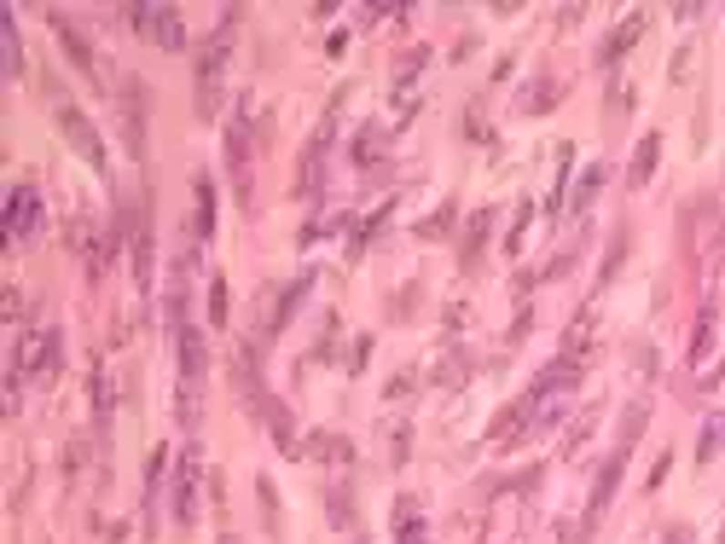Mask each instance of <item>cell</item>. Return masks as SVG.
<instances>
[{"mask_svg": "<svg viewBox=\"0 0 725 544\" xmlns=\"http://www.w3.org/2000/svg\"><path fill=\"white\" fill-rule=\"evenodd\" d=\"M656 163H661V134H644L638 151H633V174H627V180H633V186H650Z\"/></svg>", "mask_w": 725, "mask_h": 544, "instance_id": "19", "label": "cell"}, {"mask_svg": "<svg viewBox=\"0 0 725 544\" xmlns=\"http://www.w3.org/2000/svg\"><path fill=\"white\" fill-rule=\"evenodd\" d=\"M46 24H53V35H58V46H65V53H70V64H76V70H82L87 76V82L93 87H105L99 82V76H105V64H99V53H93V46H87V35H82V29H76L70 18H65V12H46Z\"/></svg>", "mask_w": 725, "mask_h": 544, "instance_id": "6", "label": "cell"}, {"mask_svg": "<svg viewBox=\"0 0 725 544\" xmlns=\"http://www.w3.org/2000/svg\"><path fill=\"white\" fill-rule=\"evenodd\" d=\"M0 46H6V82H18L24 76V35H18V18H0Z\"/></svg>", "mask_w": 725, "mask_h": 544, "instance_id": "20", "label": "cell"}, {"mask_svg": "<svg viewBox=\"0 0 725 544\" xmlns=\"http://www.w3.org/2000/svg\"><path fill=\"white\" fill-rule=\"evenodd\" d=\"M128 24L139 35H151L163 53H186V18L175 6H128Z\"/></svg>", "mask_w": 725, "mask_h": 544, "instance_id": "4", "label": "cell"}, {"mask_svg": "<svg viewBox=\"0 0 725 544\" xmlns=\"http://www.w3.org/2000/svg\"><path fill=\"white\" fill-rule=\"evenodd\" d=\"M308 284H313V278L302 272V278H296L291 290L279 296V307H273V318H267V330H285V325H291V318H296V307H302V296H308Z\"/></svg>", "mask_w": 725, "mask_h": 544, "instance_id": "21", "label": "cell"}, {"mask_svg": "<svg viewBox=\"0 0 725 544\" xmlns=\"http://www.w3.org/2000/svg\"><path fill=\"white\" fill-rule=\"evenodd\" d=\"M714 446H720V428H702V452H697V458L708 463V458H714Z\"/></svg>", "mask_w": 725, "mask_h": 544, "instance_id": "39", "label": "cell"}, {"mask_svg": "<svg viewBox=\"0 0 725 544\" xmlns=\"http://www.w3.org/2000/svg\"><path fill=\"white\" fill-rule=\"evenodd\" d=\"M0 307H6V318H24V296H18V290H12V284H6V296H0Z\"/></svg>", "mask_w": 725, "mask_h": 544, "instance_id": "37", "label": "cell"}, {"mask_svg": "<svg viewBox=\"0 0 725 544\" xmlns=\"http://www.w3.org/2000/svg\"><path fill=\"white\" fill-rule=\"evenodd\" d=\"M406 446H413V428H395V452H389V463H406V458H413V452H406Z\"/></svg>", "mask_w": 725, "mask_h": 544, "instance_id": "35", "label": "cell"}, {"mask_svg": "<svg viewBox=\"0 0 725 544\" xmlns=\"http://www.w3.org/2000/svg\"><path fill=\"white\" fill-rule=\"evenodd\" d=\"M668 544H690V527H668Z\"/></svg>", "mask_w": 725, "mask_h": 544, "instance_id": "40", "label": "cell"}, {"mask_svg": "<svg viewBox=\"0 0 725 544\" xmlns=\"http://www.w3.org/2000/svg\"><path fill=\"white\" fill-rule=\"evenodd\" d=\"M557 99H563V82H557V76H534V82L523 87V99H516V110H523V116H546Z\"/></svg>", "mask_w": 725, "mask_h": 544, "instance_id": "13", "label": "cell"}, {"mask_svg": "<svg viewBox=\"0 0 725 544\" xmlns=\"http://www.w3.org/2000/svg\"><path fill=\"white\" fill-rule=\"evenodd\" d=\"M325 516H331V527H354V492L349 487H331L325 492Z\"/></svg>", "mask_w": 725, "mask_h": 544, "instance_id": "25", "label": "cell"}, {"mask_svg": "<svg viewBox=\"0 0 725 544\" xmlns=\"http://www.w3.org/2000/svg\"><path fill=\"white\" fill-rule=\"evenodd\" d=\"M117 110H122V146L139 156V151H146V87H139L134 76H122V87H117Z\"/></svg>", "mask_w": 725, "mask_h": 544, "instance_id": "7", "label": "cell"}, {"mask_svg": "<svg viewBox=\"0 0 725 544\" xmlns=\"http://www.w3.org/2000/svg\"><path fill=\"white\" fill-rule=\"evenodd\" d=\"M424 64H430V53H424V46H406V53H401V64H395V82H401V93H413V76L424 70Z\"/></svg>", "mask_w": 725, "mask_h": 544, "instance_id": "27", "label": "cell"}, {"mask_svg": "<svg viewBox=\"0 0 725 544\" xmlns=\"http://www.w3.org/2000/svg\"><path fill=\"white\" fill-rule=\"evenodd\" d=\"M453 215H459V209H453V203H441V209L418 227V237H447V232H453Z\"/></svg>", "mask_w": 725, "mask_h": 544, "instance_id": "30", "label": "cell"}, {"mask_svg": "<svg viewBox=\"0 0 725 544\" xmlns=\"http://www.w3.org/2000/svg\"><path fill=\"white\" fill-rule=\"evenodd\" d=\"M621 255H627V237H616V244H609V261H604V272H597V278H616V267H621Z\"/></svg>", "mask_w": 725, "mask_h": 544, "instance_id": "36", "label": "cell"}, {"mask_svg": "<svg viewBox=\"0 0 725 544\" xmlns=\"http://www.w3.org/2000/svg\"><path fill=\"white\" fill-rule=\"evenodd\" d=\"M128 244H134V284L151 290V227H146V203H139V220H128Z\"/></svg>", "mask_w": 725, "mask_h": 544, "instance_id": "12", "label": "cell"}, {"mask_svg": "<svg viewBox=\"0 0 725 544\" xmlns=\"http://www.w3.org/2000/svg\"><path fill=\"white\" fill-rule=\"evenodd\" d=\"M308 458H320V463H349L354 446H349V435H331V428H320V435H308Z\"/></svg>", "mask_w": 725, "mask_h": 544, "instance_id": "17", "label": "cell"}, {"mask_svg": "<svg viewBox=\"0 0 725 544\" xmlns=\"http://www.w3.org/2000/svg\"><path fill=\"white\" fill-rule=\"evenodd\" d=\"M192 203H198V209H192V237H198V244H209V237H215V186L203 180V174L192 180Z\"/></svg>", "mask_w": 725, "mask_h": 544, "instance_id": "14", "label": "cell"}, {"mask_svg": "<svg viewBox=\"0 0 725 544\" xmlns=\"http://www.w3.org/2000/svg\"><path fill=\"white\" fill-rule=\"evenodd\" d=\"M644 423H650V406H627V418H621V435H616V452H633V440L644 435Z\"/></svg>", "mask_w": 725, "mask_h": 544, "instance_id": "24", "label": "cell"}, {"mask_svg": "<svg viewBox=\"0 0 725 544\" xmlns=\"http://www.w3.org/2000/svg\"><path fill=\"white\" fill-rule=\"evenodd\" d=\"M175 348H180V382H198L209 371V348H203V330L198 325H180L175 330Z\"/></svg>", "mask_w": 725, "mask_h": 544, "instance_id": "11", "label": "cell"}, {"mask_svg": "<svg viewBox=\"0 0 725 544\" xmlns=\"http://www.w3.org/2000/svg\"><path fill=\"white\" fill-rule=\"evenodd\" d=\"M685 70H690V46H679V53H673V82H685Z\"/></svg>", "mask_w": 725, "mask_h": 544, "instance_id": "38", "label": "cell"}, {"mask_svg": "<svg viewBox=\"0 0 725 544\" xmlns=\"http://www.w3.org/2000/svg\"><path fill=\"white\" fill-rule=\"evenodd\" d=\"M627 458H633V452H609V463L597 469V481H592V499H587V516H580L587 527H597V521H604V509H609V499H616V487H621V475H627Z\"/></svg>", "mask_w": 725, "mask_h": 544, "instance_id": "8", "label": "cell"}, {"mask_svg": "<svg viewBox=\"0 0 725 544\" xmlns=\"http://www.w3.org/2000/svg\"><path fill=\"white\" fill-rule=\"evenodd\" d=\"M638 35H644V12H633V18H627L616 35H609L604 46H597V64H616V58H627L638 46Z\"/></svg>", "mask_w": 725, "mask_h": 544, "instance_id": "15", "label": "cell"}, {"mask_svg": "<svg viewBox=\"0 0 725 544\" xmlns=\"http://www.w3.org/2000/svg\"><path fill=\"white\" fill-rule=\"evenodd\" d=\"M232 41H239V12H220V24H215L209 35H203V46H198V116H203V122L220 110V82H227Z\"/></svg>", "mask_w": 725, "mask_h": 544, "instance_id": "1", "label": "cell"}, {"mask_svg": "<svg viewBox=\"0 0 725 544\" xmlns=\"http://www.w3.org/2000/svg\"><path fill=\"white\" fill-rule=\"evenodd\" d=\"M250 151H256V127H250V99H244L227 122V168H232V186H239L244 209H250Z\"/></svg>", "mask_w": 725, "mask_h": 544, "instance_id": "3", "label": "cell"}, {"mask_svg": "<svg viewBox=\"0 0 725 544\" xmlns=\"http://www.w3.org/2000/svg\"><path fill=\"white\" fill-rule=\"evenodd\" d=\"M58 127H65V139H70V146L87 156L93 168H105V146H99V127H93V122L82 116V110H76V105H58Z\"/></svg>", "mask_w": 725, "mask_h": 544, "instance_id": "9", "label": "cell"}, {"mask_svg": "<svg viewBox=\"0 0 725 544\" xmlns=\"http://www.w3.org/2000/svg\"><path fill=\"white\" fill-rule=\"evenodd\" d=\"M58 354H65V336L58 330H24L18 354H12V377H53L58 371Z\"/></svg>", "mask_w": 725, "mask_h": 544, "instance_id": "2", "label": "cell"}, {"mask_svg": "<svg viewBox=\"0 0 725 544\" xmlns=\"http://www.w3.org/2000/svg\"><path fill=\"white\" fill-rule=\"evenodd\" d=\"M487 232H494V209H476V215H470V227H465V244H459V261H465V267H476V261H482Z\"/></svg>", "mask_w": 725, "mask_h": 544, "instance_id": "16", "label": "cell"}, {"mask_svg": "<svg viewBox=\"0 0 725 544\" xmlns=\"http://www.w3.org/2000/svg\"><path fill=\"white\" fill-rule=\"evenodd\" d=\"M175 521L180 527L198 521V446L180 452V469H175Z\"/></svg>", "mask_w": 725, "mask_h": 544, "instance_id": "10", "label": "cell"}, {"mask_svg": "<svg viewBox=\"0 0 725 544\" xmlns=\"http://www.w3.org/2000/svg\"><path fill=\"white\" fill-rule=\"evenodd\" d=\"M720 272H725V220H720Z\"/></svg>", "mask_w": 725, "mask_h": 544, "instance_id": "41", "label": "cell"}, {"mask_svg": "<svg viewBox=\"0 0 725 544\" xmlns=\"http://www.w3.org/2000/svg\"><path fill=\"white\" fill-rule=\"evenodd\" d=\"M180 423L198 428V382H180Z\"/></svg>", "mask_w": 725, "mask_h": 544, "instance_id": "33", "label": "cell"}, {"mask_svg": "<svg viewBox=\"0 0 725 544\" xmlns=\"http://www.w3.org/2000/svg\"><path fill=\"white\" fill-rule=\"evenodd\" d=\"M557 544H592V527L587 521H557Z\"/></svg>", "mask_w": 725, "mask_h": 544, "instance_id": "34", "label": "cell"}, {"mask_svg": "<svg viewBox=\"0 0 725 544\" xmlns=\"http://www.w3.org/2000/svg\"><path fill=\"white\" fill-rule=\"evenodd\" d=\"M87 394H93V411H99V418H110V399H117V394H110V377H105V371H93Z\"/></svg>", "mask_w": 725, "mask_h": 544, "instance_id": "32", "label": "cell"}, {"mask_svg": "<svg viewBox=\"0 0 725 544\" xmlns=\"http://www.w3.org/2000/svg\"><path fill=\"white\" fill-rule=\"evenodd\" d=\"M383 151H389V127H372V134H360V146H354V163L366 168V163H377Z\"/></svg>", "mask_w": 725, "mask_h": 544, "instance_id": "26", "label": "cell"}, {"mask_svg": "<svg viewBox=\"0 0 725 544\" xmlns=\"http://www.w3.org/2000/svg\"><path fill=\"white\" fill-rule=\"evenodd\" d=\"M227 278H209V325H227Z\"/></svg>", "mask_w": 725, "mask_h": 544, "instance_id": "31", "label": "cell"}, {"mask_svg": "<svg viewBox=\"0 0 725 544\" xmlns=\"http://www.w3.org/2000/svg\"><path fill=\"white\" fill-rule=\"evenodd\" d=\"M256 499H261V527H267V533H279V499H273V481H267V475L256 481Z\"/></svg>", "mask_w": 725, "mask_h": 544, "instance_id": "29", "label": "cell"}, {"mask_svg": "<svg viewBox=\"0 0 725 544\" xmlns=\"http://www.w3.org/2000/svg\"><path fill=\"white\" fill-rule=\"evenodd\" d=\"M592 330H597V318L592 313H575V325L563 330V359H580L587 365V348H592Z\"/></svg>", "mask_w": 725, "mask_h": 544, "instance_id": "18", "label": "cell"}, {"mask_svg": "<svg viewBox=\"0 0 725 544\" xmlns=\"http://www.w3.org/2000/svg\"><path fill=\"white\" fill-rule=\"evenodd\" d=\"M592 428H597V406H587V411H580V423L569 428V435H563V452H580V446H587V435H592Z\"/></svg>", "mask_w": 725, "mask_h": 544, "instance_id": "28", "label": "cell"}, {"mask_svg": "<svg viewBox=\"0 0 725 544\" xmlns=\"http://www.w3.org/2000/svg\"><path fill=\"white\" fill-rule=\"evenodd\" d=\"M41 220H46L41 191L29 186V180H18V186H12V197H6V244H24V237H36V232H41Z\"/></svg>", "mask_w": 725, "mask_h": 544, "instance_id": "5", "label": "cell"}, {"mask_svg": "<svg viewBox=\"0 0 725 544\" xmlns=\"http://www.w3.org/2000/svg\"><path fill=\"white\" fill-rule=\"evenodd\" d=\"M708 354H714V301H708V307H702L697 330H690V365H702Z\"/></svg>", "mask_w": 725, "mask_h": 544, "instance_id": "23", "label": "cell"}, {"mask_svg": "<svg viewBox=\"0 0 725 544\" xmlns=\"http://www.w3.org/2000/svg\"><path fill=\"white\" fill-rule=\"evenodd\" d=\"M604 174H609L604 163H592L587 174H580V186H575V197H569V215H587V209H592V197H597V186H604Z\"/></svg>", "mask_w": 725, "mask_h": 544, "instance_id": "22", "label": "cell"}]
</instances>
